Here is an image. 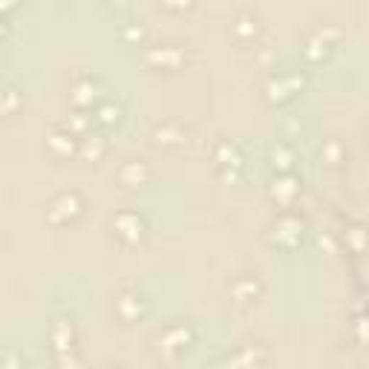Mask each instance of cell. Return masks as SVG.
Instances as JSON below:
<instances>
[{"instance_id":"obj_3","label":"cell","mask_w":369,"mask_h":369,"mask_svg":"<svg viewBox=\"0 0 369 369\" xmlns=\"http://www.w3.org/2000/svg\"><path fill=\"white\" fill-rule=\"evenodd\" d=\"M81 211H84V199H81V194H75V191H64V194H58V197L50 202V208H46V216H50L53 225H64V222L75 219Z\"/></svg>"},{"instance_id":"obj_19","label":"cell","mask_w":369,"mask_h":369,"mask_svg":"<svg viewBox=\"0 0 369 369\" xmlns=\"http://www.w3.org/2000/svg\"><path fill=\"white\" fill-rule=\"evenodd\" d=\"M234 32H237V35H251V32H257V21H254L248 12H243V15L237 18V23H234Z\"/></svg>"},{"instance_id":"obj_12","label":"cell","mask_w":369,"mask_h":369,"mask_svg":"<svg viewBox=\"0 0 369 369\" xmlns=\"http://www.w3.org/2000/svg\"><path fill=\"white\" fill-rule=\"evenodd\" d=\"M148 176H150V167H148L142 159H130V162H124L121 170H119V179H121L124 184H142Z\"/></svg>"},{"instance_id":"obj_1","label":"cell","mask_w":369,"mask_h":369,"mask_svg":"<svg viewBox=\"0 0 369 369\" xmlns=\"http://www.w3.org/2000/svg\"><path fill=\"white\" fill-rule=\"evenodd\" d=\"M194 338H197V332L188 326V323H170V326H165L159 335H156V349L162 352V355H167V358H176V355H182L184 349H188L191 343H194Z\"/></svg>"},{"instance_id":"obj_2","label":"cell","mask_w":369,"mask_h":369,"mask_svg":"<svg viewBox=\"0 0 369 369\" xmlns=\"http://www.w3.org/2000/svg\"><path fill=\"white\" fill-rule=\"evenodd\" d=\"M113 231H116V237L127 246H136V243H142L145 234H148V222L142 214H136V211H121L116 214L113 219Z\"/></svg>"},{"instance_id":"obj_4","label":"cell","mask_w":369,"mask_h":369,"mask_svg":"<svg viewBox=\"0 0 369 369\" xmlns=\"http://www.w3.org/2000/svg\"><path fill=\"white\" fill-rule=\"evenodd\" d=\"M265 358L268 352L263 343H246L225 360V366H216V369H263Z\"/></svg>"},{"instance_id":"obj_11","label":"cell","mask_w":369,"mask_h":369,"mask_svg":"<svg viewBox=\"0 0 369 369\" xmlns=\"http://www.w3.org/2000/svg\"><path fill=\"white\" fill-rule=\"evenodd\" d=\"M231 294H234L240 303H251L257 294H260V280L251 274H243L234 280V286H231Z\"/></svg>"},{"instance_id":"obj_20","label":"cell","mask_w":369,"mask_h":369,"mask_svg":"<svg viewBox=\"0 0 369 369\" xmlns=\"http://www.w3.org/2000/svg\"><path fill=\"white\" fill-rule=\"evenodd\" d=\"M0 369H23V360L18 352H6L4 360H0Z\"/></svg>"},{"instance_id":"obj_16","label":"cell","mask_w":369,"mask_h":369,"mask_svg":"<svg viewBox=\"0 0 369 369\" xmlns=\"http://www.w3.org/2000/svg\"><path fill=\"white\" fill-rule=\"evenodd\" d=\"M96 121L101 124H119L121 121V107L113 101H99L96 104Z\"/></svg>"},{"instance_id":"obj_23","label":"cell","mask_w":369,"mask_h":369,"mask_svg":"<svg viewBox=\"0 0 369 369\" xmlns=\"http://www.w3.org/2000/svg\"><path fill=\"white\" fill-rule=\"evenodd\" d=\"M101 369H121V366H113V363H110V366H101Z\"/></svg>"},{"instance_id":"obj_18","label":"cell","mask_w":369,"mask_h":369,"mask_svg":"<svg viewBox=\"0 0 369 369\" xmlns=\"http://www.w3.org/2000/svg\"><path fill=\"white\" fill-rule=\"evenodd\" d=\"M21 104V92L15 87H0V113H15Z\"/></svg>"},{"instance_id":"obj_5","label":"cell","mask_w":369,"mask_h":369,"mask_svg":"<svg viewBox=\"0 0 369 369\" xmlns=\"http://www.w3.org/2000/svg\"><path fill=\"white\" fill-rule=\"evenodd\" d=\"M116 312H119L121 320H138V317H142V314L148 312V303H145V297L138 294V292L127 289V292L119 294V300H116Z\"/></svg>"},{"instance_id":"obj_17","label":"cell","mask_w":369,"mask_h":369,"mask_svg":"<svg viewBox=\"0 0 369 369\" xmlns=\"http://www.w3.org/2000/svg\"><path fill=\"white\" fill-rule=\"evenodd\" d=\"M104 150H107V142L101 136H87L81 145V156H87V159H99V156H104Z\"/></svg>"},{"instance_id":"obj_8","label":"cell","mask_w":369,"mask_h":369,"mask_svg":"<svg viewBox=\"0 0 369 369\" xmlns=\"http://www.w3.org/2000/svg\"><path fill=\"white\" fill-rule=\"evenodd\" d=\"M72 101L78 107H92L99 104V81L96 78H78L72 84Z\"/></svg>"},{"instance_id":"obj_9","label":"cell","mask_w":369,"mask_h":369,"mask_svg":"<svg viewBox=\"0 0 369 369\" xmlns=\"http://www.w3.org/2000/svg\"><path fill=\"white\" fill-rule=\"evenodd\" d=\"M72 341H75V326H72V320L58 317V320L53 323V346H55L61 355H67V352H72Z\"/></svg>"},{"instance_id":"obj_22","label":"cell","mask_w":369,"mask_h":369,"mask_svg":"<svg viewBox=\"0 0 369 369\" xmlns=\"http://www.w3.org/2000/svg\"><path fill=\"white\" fill-rule=\"evenodd\" d=\"M6 32V26H4V18H0V35H4Z\"/></svg>"},{"instance_id":"obj_14","label":"cell","mask_w":369,"mask_h":369,"mask_svg":"<svg viewBox=\"0 0 369 369\" xmlns=\"http://www.w3.org/2000/svg\"><path fill=\"white\" fill-rule=\"evenodd\" d=\"M50 148H53L58 156H70V153L75 150L72 133H70V130H53V133H50Z\"/></svg>"},{"instance_id":"obj_13","label":"cell","mask_w":369,"mask_h":369,"mask_svg":"<svg viewBox=\"0 0 369 369\" xmlns=\"http://www.w3.org/2000/svg\"><path fill=\"white\" fill-rule=\"evenodd\" d=\"M271 194H274V199H280V202H292V199L300 194V184H297L294 176H280V179L274 182Z\"/></svg>"},{"instance_id":"obj_6","label":"cell","mask_w":369,"mask_h":369,"mask_svg":"<svg viewBox=\"0 0 369 369\" xmlns=\"http://www.w3.org/2000/svg\"><path fill=\"white\" fill-rule=\"evenodd\" d=\"M182 58H184V53L179 43H156L148 50V61L156 67H179Z\"/></svg>"},{"instance_id":"obj_15","label":"cell","mask_w":369,"mask_h":369,"mask_svg":"<svg viewBox=\"0 0 369 369\" xmlns=\"http://www.w3.org/2000/svg\"><path fill=\"white\" fill-rule=\"evenodd\" d=\"M216 162H219V165H231V167H240V165H243V153H240L237 145L219 142V145H216Z\"/></svg>"},{"instance_id":"obj_7","label":"cell","mask_w":369,"mask_h":369,"mask_svg":"<svg viewBox=\"0 0 369 369\" xmlns=\"http://www.w3.org/2000/svg\"><path fill=\"white\" fill-rule=\"evenodd\" d=\"M300 237H303V222H300L297 216L286 214V216H280V219H277V225H274V243L294 246Z\"/></svg>"},{"instance_id":"obj_21","label":"cell","mask_w":369,"mask_h":369,"mask_svg":"<svg viewBox=\"0 0 369 369\" xmlns=\"http://www.w3.org/2000/svg\"><path fill=\"white\" fill-rule=\"evenodd\" d=\"M58 369H81V363H78V358L75 355H61V360H58Z\"/></svg>"},{"instance_id":"obj_10","label":"cell","mask_w":369,"mask_h":369,"mask_svg":"<svg viewBox=\"0 0 369 369\" xmlns=\"http://www.w3.org/2000/svg\"><path fill=\"white\" fill-rule=\"evenodd\" d=\"M184 136H188V133H184V127L176 124V121H165V124H159L153 130V138L159 145H184V142H188Z\"/></svg>"}]
</instances>
